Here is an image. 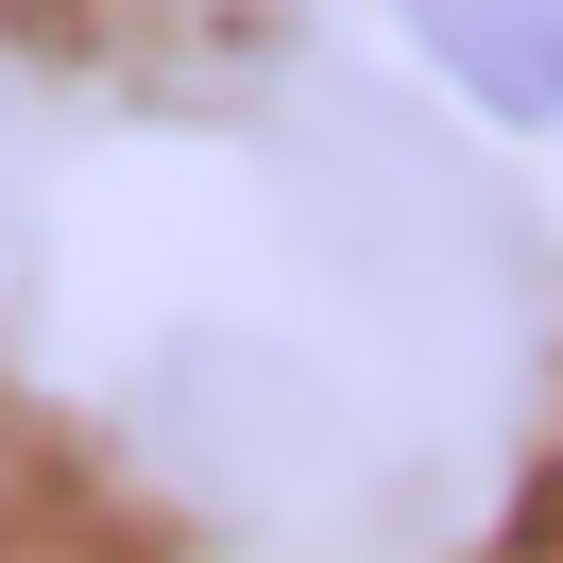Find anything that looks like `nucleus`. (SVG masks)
I'll return each instance as SVG.
<instances>
[{
	"label": "nucleus",
	"mask_w": 563,
	"mask_h": 563,
	"mask_svg": "<svg viewBox=\"0 0 563 563\" xmlns=\"http://www.w3.org/2000/svg\"><path fill=\"white\" fill-rule=\"evenodd\" d=\"M427 35V69L495 120H563V0H393Z\"/></svg>",
	"instance_id": "7ed1b4c3"
},
{
	"label": "nucleus",
	"mask_w": 563,
	"mask_h": 563,
	"mask_svg": "<svg viewBox=\"0 0 563 563\" xmlns=\"http://www.w3.org/2000/svg\"><path fill=\"white\" fill-rule=\"evenodd\" d=\"M274 172H290L308 256H324L376 324H410V342H512L529 290H547L512 188H495L478 154H444L410 103H376V86H308Z\"/></svg>",
	"instance_id": "f257e3e1"
},
{
	"label": "nucleus",
	"mask_w": 563,
	"mask_h": 563,
	"mask_svg": "<svg viewBox=\"0 0 563 563\" xmlns=\"http://www.w3.org/2000/svg\"><path fill=\"white\" fill-rule=\"evenodd\" d=\"M154 427H172L188 478L240 495V512H274V495H308L324 461H342L324 376H290L274 342H172V358H154Z\"/></svg>",
	"instance_id": "f03ea898"
}]
</instances>
